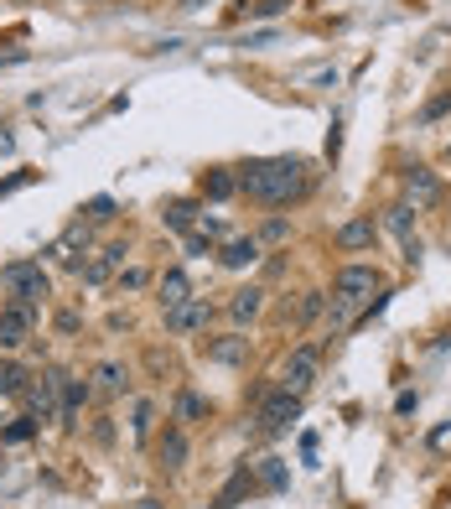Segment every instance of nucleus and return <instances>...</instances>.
Segmentation results:
<instances>
[{
    "label": "nucleus",
    "mask_w": 451,
    "mask_h": 509,
    "mask_svg": "<svg viewBox=\"0 0 451 509\" xmlns=\"http://www.w3.org/2000/svg\"><path fill=\"white\" fill-rule=\"evenodd\" d=\"M332 239H337V250H348V255L373 250V239H379V224H373L369 213H358V218H348V224L332 234Z\"/></svg>",
    "instance_id": "15"
},
{
    "label": "nucleus",
    "mask_w": 451,
    "mask_h": 509,
    "mask_svg": "<svg viewBox=\"0 0 451 509\" xmlns=\"http://www.w3.org/2000/svg\"><path fill=\"white\" fill-rule=\"evenodd\" d=\"M141 509H166V504H156V499H141Z\"/></svg>",
    "instance_id": "39"
},
{
    "label": "nucleus",
    "mask_w": 451,
    "mask_h": 509,
    "mask_svg": "<svg viewBox=\"0 0 451 509\" xmlns=\"http://www.w3.org/2000/svg\"><path fill=\"white\" fill-rule=\"evenodd\" d=\"M32 333H37V301H0V354H16Z\"/></svg>",
    "instance_id": "4"
},
{
    "label": "nucleus",
    "mask_w": 451,
    "mask_h": 509,
    "mask_svg": "<svg viewBox=\"0 0 451 509\" xmlns=\"http://www.w3.org/2000/svg\"><path fill=\"white\" fill-rule=\"evenodd\" d=\"M203 354H207V364H228V369H239V364H249V338L244 333H224V338H207Z\"/></svg>",
    "instance_id": "14"
},
{
    "label": "nucleus",
    "mask_w": 451,
    "mask_h": 509,
    "mask_svg": "<svg viewBox=\"0 0 451 509\" xmlns=\"http://www.w3.org/2000/svg\"><path fill=\"white\" fill-rule=\"evenodd\" d=\"M83 224H109L115 218V198H94V203H83Z\"/></svg>",
    "instance_id": "28"
},
{
    "label": "nucleus",
    "mask_w": 451,
    "mask_h": 509,
    "mask_svg": "<svg viewBox=\"0 0 451 509\" xmlns=\"http://www.w3.org/2000/svg\"><path fill=\"white\" fill-rule=\"evenodd\" d=\"M260 484L265 488H286V463H281V458H260Z\"/></svg>",
    "instance_id": "27"
},
{
    "label": "nucleus",
    "mask_w": 451,
    "mask_h": 509,
    "mask_svg": "<svg viewBox=\"0 0 451 509\" xmlns=\"http://www.w3.org/2000/svg\"><path fill=\"white\" fill-rule=\"evenodd\" d=\"M32 437H37V416H16V421L5 426V431H0V442H32Z\"/></svg>",
    "instance_id": "26"
},
{
    "label": "nucleus",
    "mask_w": 451,
    "mask_h": 509,
    "mask_svg": "<svg viewBox=\"0 0 451 509\" xmlns=\"http://www.w3.org/2000/svg\"><path fill=\"white\" fill-rule=\"evenodd\" d=\"M260 245H290V218H281V213H270L265 224H260V234H254Z\"/></svg>",
    "instance_id": "22"
},
{
    "label": "nucleus",
    "mask_w": 451,
    "mask_h": 509,
    "mask_svg": "<svg viewBox=\"0 0 451 509\" xmlns=\"http://www.w3.org/2000/svg\"><path fill=\"white\" fill-rule=\"evenodd\" d=\"M296 416H301V395H290L281 384L254 401V431H260V437H286Z\"/></svg>",
    "instance_id": "2"
},
{
    "label": "nucleus",
    "mask_w": 451,
    "mask_h": 509,
    "mask_svg": "<svg viewBox=\"0 0 451 509\" xmlns=\"http://www.w3.org/2000/svg\"><path fill=\"white\" fill-rule=\"evenodd\" d=\"M373 292H379V271H373V265H337V271H332V297L369 301Z\"/></svg>",
    "instance_id": "7"
},
{
    "label": "nucleus",
    "mask_w": 451,
    "mask_h": 509,
    "mask_svg": "<svg viewBox=\"0 0 451 509\" xmlns=\"http://www.w3.org/2000/svg\"><path fill=\"white\" fill-rule=\"evenodd\" d=\"M0 286L21 301H47L52 297V281L41 271L37 260H11V265H0Z\"/></svg>",
    "instance_id": "3"
},
{
    "label": "nucleus",
    "mask_w": 451,
    "mask_h": 509,
    "mask_svg": "<svg viewBox=\"0 0 451 509\" xmlns=\"http://www.w3.org/2000/svg\"><path fill=\"white\" fill-rule=\"evenodd\" d=\"M405 203H410L415 213H426L441 203V177H436L431 167H405Z\"/></svg>",
    "instance_id": "8"
},
{
    "label": "nucleus",
    "mask_w": 451,
    "mask_h": 509,
    "mask_svg": "<svg viewBox=\"0 0 451 509\" xmlns=\"http://www.w3.org/2000/svg\"><path fill=\"white\" fill-rule=\"evenodd\" d=\"M161 224L171 234H192L198 229V203H192V198H171V203L161 208Z\"/></svg>",
    "instance_id": "18"
},
{
    "label": "nucleus",
    "mask_w": 451,
    "mask_h": 509,
    "mask_svg": "<svg viewBox=\"0 0 451 509\" xmlns=\"http://www.w3.org/2000/svg\"><path fill=\"white\" fill-rule=\"evenodd\" d=\"M213 255H218L224 271H254L260 255H265V245H260L254 234H234V239H224V250H213Z\"/></svg>",
    "instance_id": "9"
},
{
    "label": "nucleus",
    "mask_w": 451,
    "mask_h": 509,
    "mask_svg": "<svg viewBox=\"0 0 451 509\" xmlns=\"http://www.w3.org/2000/svg\"><path fill=\"white\" fill-rule=\"evenodd\" d=\"M441 115H451V94H441V99H431V105L420 109V125H436Z\"/></svg>",
    "instance_id": "32"
},
{
    "label": "nucleus",
    "mask_w": 451,
    "mask_h": 509,
    "mask_svg": "<svg viewBox=\"0 0 451 509\" xmlns=\"http://www.w3.org/2000/svg\"><path fill=\"white\" fill-rule=\"evenodd\" d=\"M290 0H260V5H249V22H270V16H286Z\"/></svg>",
    "instance_id": "30"
},
{
    "label": "nucleus",
    "mask_w": 451,
    "mask_h": 509,
    "mask_svg": "<svg viewBox=\"0 0 451 509\" xmlns=\"http://www.w3.org/2000/svg\"><path fill=\"white\" fill-rule=\"evenodd\" d=\"M26 390V369L16 359H0V395H21Z\"/></svg>",
    "instance_id": "23"
},
{
    "label": "nucleus",
    "mask_w": 451,
    "mask_h": 509,
    "mask_svg": "<svg viewBox=\"0 0 451 509\" xmlns=\"http://www.w3.org/2000/svg\"><path fill=\"white\" fill-rule=\"evenodd\" d=\"M265 297H270V292H265V286H254V281H249V286H239V292L224 301L228 322H239V328H244V322H254L260 312H265Z\"/></svg>",
    "instance_id": "12"
},
{
    "label": "nucleus",
    "mask_w": 451,
    "mask_h": 509,
    "mask_svg": "<svg viewBox=\"0 0 451 509\" xmlns=\"http://www.w3.org/2000/svg\"><path fill=\"white\" fill-rule=\"evenodd\" d=\"M384 229L400 234V239H410V229H415V208H410V203H390V208H384Z\"/></svg>",
    "instance_id": "21"
},
{
    "label": "nucleus",
    "mask_w": 451,
    "mask_h": 509,
    "mask_svg": "<svg viewBox=\"0 0 451 509\" xmlns=\"http://www.w3.org/2000/svg\"><path fill=\"white\" fill-rule=\"evenodd\" d=\"M307 162L301 156H270V162H249L239 167V192L260 208H286L296 198H307Z\"/></svg>",
    "instance_id": "1"
},
{
    "label": "nucleus",
    "mask_w": 451,
    "mask_h": 509,
    "mask_svg": "<svg viewBox=\"0 0 451 509\" xmlns=\"http://www.w3.org/2000/svg\"><path fill=\"white\" fill-rule=\"evenodd\" d=\"M322 312H327V292H307V297L296 301V322H301V328H307V322H317Z\"/></svg>",
    "instance_id": "24"
},
{
    "label": "nucleus",
    "mask_w": 451,
    "mask_h": 509,
    "mask_svg": "<svg viewBox=\"0 0 451 509\" xmlns=\"http://www.w3.org/2000/svg\"><path fill=\"white\" fill-rule=\"evenodd\" d=\"M446 156H451V146H446Z\"/></svg>",
    "instance_id": "40"
},
{
    "label": "nucleus",
    "mask_w": 451,
    "mask_h": 509,
    "mask_svg": "<svg viewBox=\"0 0 451 509\" xmlns=\"http://www.w3.org/2000/svg\"><path fill=\"white\" fill-rule=\"evenodd\" d=\"M0 151H11V135H5V125H0Z\"/></svg>",
    "instance_id": "38"
},
{
    "label": "nucleus",
    "mask_w": 451,
    "mask_h": 509,
    "mask_svg": "<svg viewBox=\"0 0 451 509\" xmlns=\"http://www.w3.org/2000/svg\"><path fill=\"white\" fill-rule=\"evenodd\" d=\"M234 192H239V167H207L203 171V198L224 203V198H234Z\"/></svg>",
    "instance_id": "17"
},
{
    "label": "nucleus",
    "mask_w": 451,
    "mask_h": 509,
    "mask_svg": "<svg viewBox=\"0 0 451 509\" xmlns=\"http://www.w3.org/2000/svg\"><path fill=\"white\" fill-rule=\"evenodd\" d=\"M187 458H192V442H187L182 421H171V426L161 431V437H156V463H161L166 473H182Z\"/></svg>",
    "instance_id": "11"
},
{
    "label": "nucleus",
    "mask_w": 451,
    "mask_h": 509,
    "mask_svg": "<svg viewBox=\"0 0 451 509\" xmlns=\"http://www.w3.org/2000/svg\"><path fill=\"white\" fill-rule=\"evenodd\" d=\"M405 265H420V239H415V234L405 239Z\"/></svg>",
    "instance_id": "37"
},
{
    "label": "nucleus",
    "mask_w": 451,
    "mask_h": 509,
    "mask_svg": "<svg viewBox=\"0 0 451 509\" xmlns=\"http://www.w3.org/2000/svg\"><path fill=\"white\" fill-rule=\"evenodd\" d=\"M52 328H58L62 338H73V333H78V328H83V318H78V312H73V307H68V312H58V318H52Z\"/></svg>",
    "instance_id": "33"
},
{
    "label": "nucleus",
    "mask_w": 451,
    "mask_h": 509,
    "mask_svg": "<svg viewBox=\"0 0 451 509\" xmlns=\"http://www.w3.org/2000/svg\"><path fill=\"white\" fill-rule=\"evenodd\" d=\"M62 380H68L62 369H47L37 384H26V390H21L26 411H32V416H41V421H47V416H58V405H62Z\"/></svg>",
    "instance_id": "6"
},
{
    "label": "nucleus",
    "mask_w": 451,
    "mask_h": 509,
    "mask_svg": "<svg viewBox=\"0 0 451 509\" xmlns=\"http://www.w3.org/2000/svg\"><path fill=\"white\" fill-rule=\"evenodd\" d=\"M182 301H192V281H187L182 265H171V271L156 281V307H161V312H177Z\"/></svg>",
    "instance_id": "16"
},
{
    "label": "nucleus",
    "mask_w": 451,
    "mask_h": 509,
    "mask_svg": "<svg viewBox=\"0 0 451 509\" xmlns=\"http://www.w3.org/2000/svg\"><path fill=\"white\" fill-rule=\"evenodd\" d=\"M124 255H130V245H124V239H115V245H104V260H109V265H124Z\"/></svg>",
    "instance_id": "35"
},
{
    "label": "nucleus",
    "mask_w": 451,
    "mask_h": 509,
    "mask_svg": "<svg viewBox=\"0 0 451 509\" xmlns=\"http://www.w3.org/2000/svg\"><path fill=\"white\" fill-rule=\"evenodd\" d=\"M187 239V255H192V260H203V255H213V239H207L203 229H192V234H182Z\"/></svg>",
    "instance_id": "31"
},
{
    "label": "nucleus",
    "mask_w": 451,
    "mask_h": 509,
    "mask_svg": "<svg viewBox=\"0 0 451 509\" xmlns=\"http://www.w3.org/2000/svg\"><path fill=\"white\" fill-rule=\"evenodd\" d=\"M317 369H322V348H317V343H296L290 359H286V369H281V390L307 395L311 384H317Z\"/></svg>",
    "instance_id": "5"
},
{
    "label": "nucleus",
    "mask_w": 451,
    "mask_h": 509,
    "mask_svg": "<svg viewBox=\"0 0 451 509\" xmlns=\"http://www.w3.org/2000/svg\"><path fill=\"white\" fill-rule=\"evenodd\" d=\"M115 286H120V292H145V286H151V271H145V265H130V271H120Z\"/></svg>",
    "instance_id": "29"
},
{
    "label": "nucleus",
    "mask_w": 451,
    "mask_h": 509,
    "mask_svg": "<svg viewBox=\"0 0 451 509\" xmlns=\"http://www.w3.org/2000/svg\"><path fill=\"white\" fill-rule=\"evenodd\" d=\"M213 416V401L207 395H198V390H182L177 395V421H207Z\"/></svg>",
    "instance_id": "20"
},
{
    "label": "nucleus",
    "mask_w": 451,
    "mask_h": 509,
    "mask_svg": "<svg viewBox=\"0 0 451 509\" xmlns=\"http://www.w3.org/2000/svg\"><path fill=\"white\" fill-rule=\"evenodd\" d=\"M244 488H249V467H239V473L228 478V488L218 494V499H213V509H234V504H239V494H244Z\"/></svg>",
    "instance_id": "25"
},
{
    "label": "nucleus",
    "mask_w": 451,
    "mask_h": 509,
    "mask_svg": "<svg viewBox=\"0 0 451 509\" xmlns=\"http://www.w3.org/2000/svg\"><path fill=\"white\" fill-rule=\"evenodd\" d=\"M88 401H94V384L68 375V380H62V405H58V426H62V431H73V426H78V411Z\"/></svg>",
    "instance_id": "13"
},
{
    "label": "nucleus",
    "mask_w": 451,
    "mask_h": 509,
    "mask_svg": "<svg viewBox=\"0 0 451 509\" xmlns=\"http://www.w3.org/2000/svg\"><path fill=\"white\" fill-rule=\"evenodd\" d=\"M166 318V333H177V338H192V333H203L207 322H213V307H207L203 297H192V301H182L177 312H161Z\"/></svg>",
    "instance_id": "10"
},
{
    "label": "nucleus",
    "mask_w": 451,
    "mask_h": 509,
    "mask_svg": "<svg viewBox=\"0 0 451 509\" xmlns=\"http://www.w3.org/2000/svg\"><path fill=\"white\" fill-rule=\"evenodd\" d=\"M151 421H156V405L141 401V405H135V421H130V426H135V437H145V431H151Z\"/></svg>",
    "instance_id": "34"
},
{
    "label": "nucleus",
    "mask_w": 451,
    "mask_h": 509,
    "mask_svg": "<svg viewBox=\"0 0 451 509\" xmlns=\"http://www.w3.org/2000/svg\"><path fill=\"white\" fill-rule=\"evenodd\" d=\"M94 380H99L104 395H124V390H130V369H124V364H115V359H104L99 369H94Z\"/></svg>",
    "instance_id": "19"
},
{
    "label": "nucleus",
    "mask_w": 451,
    "mask_h": 509,
    "mask_svg": "<svg viewBox=\"0 0 451 509\" xmlns=\"http://www.w3.org/2000/svg\"><path fill=\"white\" fill-rule=\"evenodd\" d=\"M32 177H37V171H16V177H5V182H0V198H5V192H16V188H26Z\"/></svg>",
    "instance_id": "36"
}]
</instances>
